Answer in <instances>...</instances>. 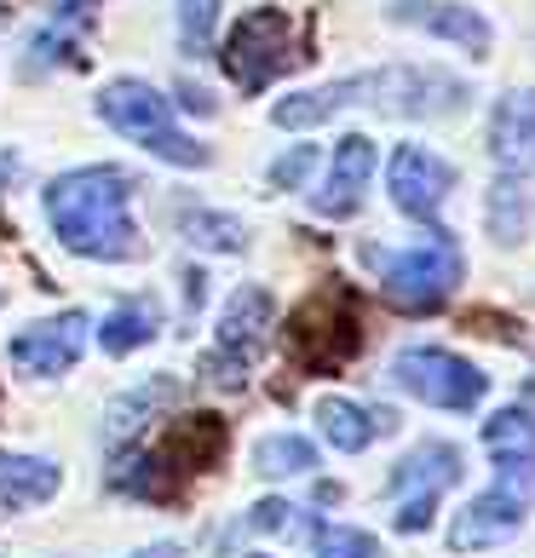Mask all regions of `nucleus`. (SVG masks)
<instances>
[{"mask_svg": "<svg viewBox=\"0 0 535 558\" xmlns=\"http://www.w3.org/2000/svg\"><path fill=\"white\" fill-rule=\"evenodd\" d=\"M466 98V87L443 70H415V64H386V70H357L340 75L317 93H294L271 110L277 128H317L340 110H380V116H449Z\"/></svg>", "mask_w": 535, "mask_h": 558, "instance_id": "f257e3e1", "label": "nucleus"}, {"mask_svg": "<svg viewBox=\"0 0 535 558\" xmlns=\"http://www.w3.org/2000/svg\"><path fill=\"white\" fill-rule=\"evenodd\" d=\"M47 219L52 236L81 259H133L138 231H133V179L121 168H75L47 184Z\"/></svg>", "mask_w": 535, "mask_h": 558, "instance_id": "f03ea898", "label": "nucleus"}, {"mask_svg": "<svg viewBox=\"0 0 535 558\" xmlns=\"http://www.w3.org/2000/svg\"><path fill=\"white\" fill-rule=\"evenodd\" d=\"M363 265L380 277L386 300L403 305V312H438V305L461 288V242L443 231H431L409 247H386V242H368L363 247Z\"/></svg>", "mask_w": 535, "mask_h": 558, "instance_id": "7ed1b4c3", "label": "nucleus"}, {"mask_svg": "<svg viewBox=\"0 0 535 558\" xmlns=\"http://www.w3.org/2000/svg\"><path fill=\"white\" fill-rule=\"evenodd\" d=\"M98 116H105L121 138H133L138 150L173 161V168H208V150L173 121L168 93H156L150 81H133V75L110 81V87L98 93Z\"/></svg>", "mask_w": 535, "mask_h": 558, "instance_id": "20e7f679", "label": "nucleus"}, {"mask_svg": "<svg viewBox=\"0 0 535 558\" xmlns=\"http://www.w3.org/2000/svg\"><path fill=\"white\" fill-rule=\"evenodd\" d=\"M300 58H305L300 29L282 7L242 12V24L231 29V40H224V75H231L242 93H265L288 64H300Z\"/></svg>", "mask_w": 535, "mask_h": 558, "instance_id": "39448f33", "label": "nucleus"}, {"mask_svg": "<svg viewBox=\"0 0 535 558\" xmlns=\"http://www.w3.org/2000/svg\"><path fill=\"white\" fill-rule=\"evenodd\" d=\"M271 328H277L271 294H265L259 282L236 288L231 305H224V317H219V340L208 351V363H202V375H208L214 386H242V380H248V368L259 363L265 340H271Z\"/></svg>", "mask_w": 535, "mask_h": 558, "instance_id": "423d86ee", "label": "nucleus"}, {"mask_svg": "<svg viewBox=\"0 0 535 558\" xmlns=\"http://www.w3.org/2000/svg\"><path fill=\"white\" fill-rule=\"evenodd\" d=\"M357 345H363V328H357V312L345 294H317L288 317V351H294V363L305 375L352 363Z\"/></svg>", "mask_w": 535, "mask_h": 558, "instance_id": "0eeeda50", "label": "nucleus"}, {"mask_svg": "<svg viewBox=\"0 0 535 558\" xmlns=\"http://www.w3.org/2000/svg\"><path fill=\"white\" fill-rule=\"evenodd\" d=\"M392 380L421 398L431 409H478L484 391H489V375H478L466 357L455 351H438V345H409L392 357Z\"/></svg>", "mask_w": 535, "mask_h": 558, "instance_id": "6e6552de", "label": "nucleus"}, {"mask_svg": "<svg viewBox=\"0 0 535 558\" xmlns=\"http://www.w3.org/2000/svg\"><path fill=\"white\" fill-rule=\"evenodd\" d=\"M449 484H461V449L421 444L415 454H403V461L392 466V478H386V489L403 495L398 530H403V535H421V530L431 524V507H438V495H443Z\"/></svg>", "mask_w": 535, "mask_h": 558, "instance_id": "1a4fd4ad", "label": "nucleus"}, {"mask_svg": "<svg viewBox=\"0 0 535 558\" xmlns=\"http://www.w3.org/2000/svg\"><path fill=\"white\" fill-rule=\"evenodd\" d=\"M386 184H392L398 214H409V219H421V225L438 231V214H443L449 191H455V168H449L443 156L421 150V144H398L392 168H386Z\"/></svg>", "mask_w": 535, "mask_h": 558, "instance_id": "9d476101", "label": "nucleus"}, {"mask_svg": "<svg viewBox=\"0 0 535 558\" xmlns=\"http://www.w3.org/2000/svg\"><path fill=\"white\" fill-rule=\"evenodd\" d=\"M530 524V501H524V489H484V495H472L466 512L455 524H449V547L455 553H484V547H501L512 542Z\"/></svg>", "mask_w": 535, "mask_h": 558, "instance_id": "9b49d317", "label": "nucleus"}, {"mask_svg": "<svg viewBox=\"0 0 535 558\" xmlns=\"http://www.w3.org/2000/svg\"><path fill=\"white\" fill-rule=\"evenodd\" d=\"M87 312H58L47 323H29L24 335L7 345V357L17 368H29V375H64L75 368V357L87 351Z\"/></svg>", "mask_w": 535, "mask_h": 558, "instance_id": "f8f14e48", "label": "nucleus"}, {"mask_svg": "<svg viewBox=\"0 0 535 558\" xmlns=\"http://www.w3.org/2000/svg\"><path fill=\"white\" fill-rule=\"evenodd\" d=\"M368 179H375V144L363 133H345L328 156V173H323V191L312 196V208L323 219H352L368 196Z\"/></svg>", "mask_w": 535, "mask_h": 558, "instance_id": "ddd939ff", "label": "nucleus"}, {"mask_svg": "<svg viewBox=\"0 0 535 558\" xmlns=\"http://www.w3.org/2000/svg\"><path fill=\"white\" fill-rule=\"evenodd\" d=\"M484 449H489V461H496L507 489L535 484V415L530 409H496L484 421Z\"/></svg>", "mask_w": 535, "mask_h": 558, "instance_id": "4468645a", "label": "nucleus"}, {"mask_svg": "<svg viewBox=\"0 0 535 558\" xmlns=\"http://www.w3.org/2000/svg\"><path fill=\"white\" fill-rule=\"evenodd\" d=\"M392 17H398V24H409V29L455 40V47H466V52H489V40H496L484 17L472 12V7H455V0H398Z\"/></svg>", "mask_w": 535, "mask_h": 558, "instance_id": "2eb2a0df", "label": "nucleus"}, {"mask_svg": "<svg viewBox=\"0 0 535 558\" xmlns=\"http://www.w3.org/2000/svg\"><path fill=\"white\" fill-rule=\"evenodd\" d=\"M489 150H496L501 173H530L535 168V93H507L496 116H489Z\"/></svg>", "mask_w": 535, "mask_h": 558, "instance_id": "dca6fc26", "label": "nucleus"}, {"mask_svg": "<svg viewBox=\"0 0 535 558\" xmlns=\"http://www.w3.org/2000/svg\"><path fill=\"white\" fill-rule=\"evenodd\" d=\"M156 461L168 466V478L179 484L184 472H208L219 454H224V426H219V415H196V421H179L168 438H161L156 449Z\"/></svg>", "mask_w": 535, "mask_h": 558, "instance_id": "f3484780", "label": "nucleus"}, {"mask_svg": "<svg viewBox=\"0 0 535 558\" xmlns=\"http://www.w3.org/2000/svg\"><path fill=\"white\" fill-rule=\"evenodd\" d=\"M317 421H323V438L335 444L340 454H357V449L375 444L380 432L398 426L392 409H363V403H352V398H323V403H317Z\"/></svg>", "mask_w": 535, "mask_h": 558, "instance_id": "a211bd4d", "label": "nucleus"}, {"mask_svg": "<svg viewBox=\"0 0 535 558\" xmlns=\"http://www.w3.org/2000/svg\"><path fill=\"white\" fill-rule=\"evenodd\" d=\"M173 398H179V380H173V375H161V380H144V386H133L127 398H115V403L105 409V444H110V449H121V444H127L133 432L144 426V421L156 415V409H168Z\"/></svg>", "mask_w": 535, "mask_h": 558, "instance_id": "6ab92c4d", "label": "nucleus"}, {"mask_svg": "<svg viewBox=\"0 0 535 558\" xmlns=\"http://www.w3.org/2000/svg\"><path fill=\"white\" fill-rule=\"evenodd\" d=\"M58 495V466L40 454H0V507H40Z\"/></svg>", "mask_w": 535, "mask_h": 558, "instance_id": "aec40b11", "label": "nucleus"}, {"mask_svg": "<svg viewBox=\"0 0 535 558\" xmlns=\"http://www.w3.org/2000/svg\"><path fill=\"white\" fill-rule=\"evenodd\" d=\"M161 335V312L156 300H121L115 312L105 317V328H98V345L110 351V357H127V351L150 345Z\"/></svg>", "mask_w": 535, "mask_h": 558, "instance_id": "412c9836", "label": "nucleus"}, {"mask_svg": "<svg viewBox=\"0 0 535 558\" xmlns=\"http://www.w3.org/2000/svg\"><path fill=\"white\" fill-rule=\"evenodd\" d=\"M484 225H489V236H496L501 247H512V242L530 236V191H524L519 173H501V179H496Z\"/></svg>", "mask_w": 535, "mask_h": 558, "instance_id": "4be33fe9", "label": "nucleus"}, {"mask_svg": "<svg viewBox=\"0 0 535 558\" xmlns=\"http://www.w3.org/2000/svg\"><path fill=\"white\" fill-rule=\"evenodd\" d=\"M87 17H93L87 0H64V7L47 17V29L29 40V70H47V64H58V58H70L75 52V35L87 29Z\"/></svg>", "mask_w": 535, "mask_h": 558, "instance_id": "5701e85b", "label": "nucleus"}, {"mask_svg": "<svg viewBox=\"0 0 535 558\" xmlns=\"http://www.w3.org/2000/svg\"><path fill=\"white\" fill-rule=\"evenodd\" d=\"M254 472L259 478H305V472H317V449L300 432H271L254 444Z\"/></svg>", "mask_w": 535, "mask_h": 558, "instance_id": "b1692460", "label": "nucleus"}, {"mask_svg": "<svg viewBox=\"0 0 535 558\" xmlns=\"http://www.w3.org/2000/svg\"><path fill=\"white\" fill-rule=\"evenodd\" d=\"M184 236H191L196 247H214V254H242L248 247V231H242L236 219H224V214H208V208H196V214H184Z\"/></svg>", "mask_w": 535, "mask_h": 558, "instance_id": "393cba45", "label": "nucleus"}, {"mask_svg": "<svg viewBox=\"0 0 535 558\" xmlns=\"http://www.w3.org/2000/svg\"><path fill=\"white\" fill-rule=\"evenodd\" d=\"M312 547H317V558H386V547L375 542V535L352 530V524H317Z\"/></svg>", "mask_w": 535, "mask_h": 558, "instance_id": "a878e982", "label": "nucleus"}, {"mask_svg": "<svg viewBox=\"0 0 535 558\" xmlns=\"http://www.w3.org/2000/svg\"><path fill=\"white\" fill-rule=\"evenodd\" d=\"M214 24H219V0H179V40H184V52L208 47Z\"/></svg>", "mask_w": 535, "mask_h": 558, "instance_id": "bb28decb", "label": "nucleus"}, {"mask_svg": "<svg viewBox=\"0 0 535 558\" xmlns=\"http://www.w3.org/2000/svg\"><path fill=\"white\" fill-rule=\"evenodd\" d=\"M312 161H317L312 144H294L288 156H277V161H271V184H277V191H300L305 173H312Z\"/></svg>", "mask_w": 535, "mask_h": 558, "instance_id": "cd10ccee", "label": "nucleus"}, {"mask_svg": "<svg viewBox=\"0 0 535 558\" xmlns=\"http://www.w3.org/2000/svg\"><path fill=\"white\" fill-rule=\"evenodd\" d=\"M294 524H300V507H288V501H259L242 519V530H294Z\"/></svg>", "mask_w": 535, "mask_h": 558, "instance_id": "c85d7f7f", "label": "nucleus"}, {"mask_svg": "<svg viewBox=\"0 0 535 558\" xmlns=\"http://www.w3.org/2000/svg\"><path fill=\"white\" fill-rule=\"evenodd\" d=\"M133 558H179V547H173V542H156V547H144V553H133Z\"/></svg>", "mask_w": 535, "mask_h": 558, "instance_id": "c756f323", "label": "nucleus"}, {"mask_svg": "<svg viewBox=\"0 0 535 558\" xmlns=\"http://www.w3.org/2000/svg\"><path fill=\"white\" fill-rule=\"evenodd\" d=\"M0 173H17V156H0Z\"/></svg>", "mask_w": 535, "mask_h": 558, "instance_id": "7c9ffc66", "label": "nucleus"}, {"mask_svg": "<svg viewBox=\"0 0 535 558\" xmlns=\"http://www.w3.org/2000/svg\"><path fill=\"white\" fill-rule=\"evenodd\" d=\"M248 558H265V553H248Z\"/></svg>", "mask_w": 535, "mask_h": 558, "instance_id": "2f4dec72", "label": "nucleus"}, {"mask_svg": "<svg viewBox=\"0 0 535 558\" xmlns=\"http://www.w3.org/2000/svg\"><path fill=\"white\" fill-rule=\"evenodd\" d=\"M0 24H7V12H0Z\"/></svg>", "mask_w": 535, "mask_h": 558, "instance_id": "473e14b6", "label": "nucleus"}]
</instances>
